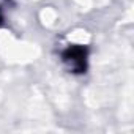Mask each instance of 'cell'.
Instances as JSON below:
<instances>
[{"instance_id":"cell-1","label":"cell","mask_w":134,"mask_h":134,"mask_svg":"<svg viewBox=\"0 0 134 134\" xmlns=\"http://www.w3.org/2000/svg\"><path fill=\"white\" fill-rule=\"evenodd\" d=\"M87 55H88V51L82 46H70L62 54L63 62L68 65L70 71L77 74L85 73L87 70Z\"/></svg>"}]
</instances>
